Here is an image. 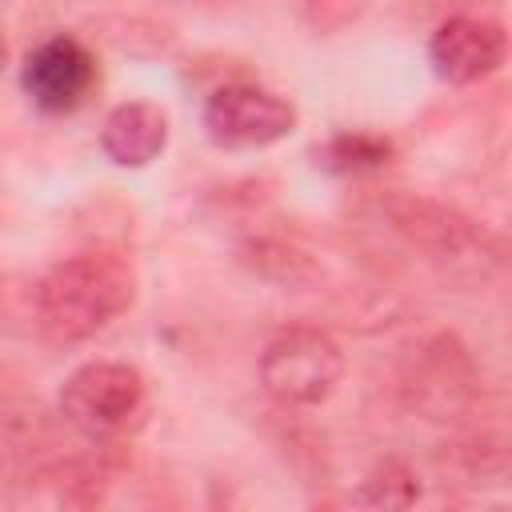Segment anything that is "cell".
I'll use <instances>...</instances> for the list:
<instances>
[{
	"label": "cell",
	"instance_id": "6da1fadb",
	"mask_svg": "<svg viewBox=\"0 0 512 512\" xmlns=\"http://www.w3.org/2000/svg\"><path fill=\"white\" fill-rule=\"evenodd\" d=\"M36 328L48 344L72 348L108 328L136 300V272L108 248H84L56 260L36 280Z\"/></svg>",
	"mask_w": 512,
	"mask_h": 512
},
{
	"label": "cell",
	"instance_id": "7a4b0ae2",
	"mask_svg": "<svg viewBox=\"0 0 512 512\" xmlns=\"http://www.w3.org/2000/svg\"><path fill=\"white\" fill-rule=\"evenodd\" d=\"M60 416L88 440H116L148 412V384L124 360H88L72 368L56 392Z\"/></svg>",
	"mask_w": 512,
	"mask_h": 512
},
{
	"label": "cell",
	"instance_id": "3957f363",
	"mask_svg": "<svg viewBox=\"0 0 512 512\" xmlns=\"http://www.w3.org/2000/svg\"><path fill=\"white\" fill-rule=\"evenodd\" d=\"M344 376L340 344L316 324H292L276 332L260 352V384L288 408H312L336 392Z\"/></svg>",
	"mask_w": 512,
	"mask_h": 512
},
{
	"label": "cell",
	"instance_id": "277c9868",
	"mask_svg": "<svg viewBox=\"0 0 512 512\" xmlns=\"http://www.w3.org/2000/svg\"><path fill=\"white\" fill-rule=\"evenodd\" d=\"M200 124L216 148H268L296 128V104L264 84L236 80L208 92Z\"/></svg>",
	"mask_w": 512,
	"mask_h": 512
},
{
	"label": "cell",
	"instance_id": "5b68a950",
	"mask_svg": "<svg viewBox=\"0 0 512 512\" xmlns=\"http://www.w3.org/2000/svg\"><path fill=\"white\" fill-rule=\"evenodd\" d=\"M96 56L92 48L72 32H52L36 48H28L20 64V88L44 116H68L76 112L88 92L96 88Z\"/></svg>",
	"mask_w": 512,
	"mask_h": 512
},
{
	"label": "cell",
	"instance_id": "8992f818",
	"mask_svg": "<svg viewBox=\"0 0 512 512\" xmlns=\"http://www.w3.org/2000/svg\"><path fill=\"white\" fill-rule=\"evenodd\" d=\"M508 60V32L492 16L456 12L428 36V64L444 84H480Z\"/></svg>",
	"mask_w": 512,
	"mask_h": 512
},
{
	"label": "cell",
	"instance_id": "52a82bcc",
	"mask_svg": "<svg viewBox=\"0 0 512 512\" xmlns=\"http://www.w3.org/2000/svg\"><path fill=\"white\" fill-rule=\"evenodd\" d=\"M388 220L412 248L428 252L432 260H464L476 252L484 256V244H488V232L476 220L428 196H392Z\"/></svg>",
	"mask_w": 512,
	"mask_h": 512
},
{
	"label": "cell",
	"instance_id": "ba28073f",
	"mask_svg": "<svg viewBox=\"0 0 512 512\" xmlns=\"http://www.w3.org/2000/svg\"><path fill=\"white\" fill-rule=\"evenodd\" d=\"M408 396L432 420H448V412L464 408L472 396V364L452 336H436L424 344L408 372Z\"/></svg>",
	"mask_w": 512,
	"mask_h": 512
},
{
	"label": "cell",
	"instance_id": "9c48e42d",
	"mask_svg": "<svg viewBox=\"0 0 512 512\" xmlns=\"http://www.w3.org/2000/svg\"><path fill=\"white\" fill-rule=\"evenodd\" d=\"M100 148L116 168H148L168 148V112L152 100H124L100 124Z\"/></svg>",
	"mask_w": 512,
	"mask_h": 512
},
{
	"label": "cell",
	"instance_id": "30bf717a",
	"mask_svg": "<svg viewBox=\"0 0 512 512\" xmlns=\"http://www.w3.org/2000/svg\"><path fill=\"white\" fill-rule=\"evenodd\" d=\"M392 156H396V144L388 136L364 132V128L332 132L324 144L312 148L316 168H324L332 176H368V172H380L384 164H392Z\"/></svg>",
	"mask_w": 512,
	"mask_h": 512
},
{
	"label": "cell",
	"instance_id": "8fae6325",
	"mask_svg": "<svg viewBox=\"0 0 512 512\" xmlns=\"http://www.w3.org/2000/svg\"><path fill=\"white\" fill-rule=\"evenodd\" d=\"M416 500H420V480H416L412 464L400 456L376 460L364 472V480L356 484V508L360 512H412Z\"/></svg>",
	"mask_w": 512,
	"mask_h": 512
},
{
	"label": "cell",
	"instance_id": "7c38bea8",
	"mask_svg": "<svg viewBox=\"0 0 512 512\" xmlns=\"http://www.w3.org/2000/svg\"><path fill=\"white\" fill-rule=\"evenodd\" d=\"M8 68V40H4V28H0V72Z\"/></svg>",
	"mask_w": 512,
	"mask_h": 512
}]
</instances>
